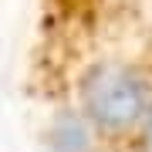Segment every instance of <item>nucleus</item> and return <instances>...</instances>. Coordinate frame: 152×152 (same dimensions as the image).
I'll list each match as a JSON object with an SVG mask.
<instances>
[{"instance_id": "nucleus-1", "label": "nucleus", "mask_w": 152, "mask_h": 152, "mask_svg": "<svg viewBox=\"0 0 152 152\" xmlns=\"http://www.w3.org/2000/svg\"><path fill=\"white\" fill-rule=\"evenodd\" d=\"M71 112L98 135V142L142 135L152 112V68L122 54L91 58L75 78Z\"/></svg>"}, {"instance_id": "nucleus-2", "label": "nucleus", "mask_w": 152, "mask_h": 152, "mask_svg": "<svg viewBox=\"0 0 152 152\" xmlns=\"http://www.w3.org/2000/svg\"><path fill=\"white\" fill-rule=\"evenodd\" d=\"M139 139H142V145H145V149L152 152V112H149V118H145V125H142V135H139Z\"/></svg>"}]
</instances>
